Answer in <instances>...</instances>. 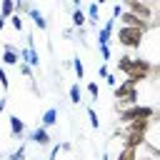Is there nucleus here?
Instances as JSON below:
<instances>
[{"label":"nucleus","mask_w":160,"mask_h":160,"mask_svg":"<svg viewBox=\"0 0 160 160\" xmlns=\"http://www.w3.org/2000/svg\"><path fill=\"white\" fill-rule=\"evenodd\" d=\"M152 118H158V110L152 108V105H130V108H125V110H120V125H128V122H132V120H152Z\"/></svg>","instance_id":"1"},{"label":"nucleus","mask_w":160,"mask_h":160,"mask_svg":"<svg viewBox=\"0 0 160 160\" xmlns=\"http://www.w3.org/2000/svg\"><path fill=\"white\" fill-rule=\"evenodd\" d=\"M142 38H145V30H140V28H125V25H120V30L115 35V40L122 48H128V50H138L140 42H142Z\"/></svg>","instance_id":"2"},{"label":"nucleus","mask_w":160,"mask_h":160,"mask_svg":"<svg viewBox=\"0 0 160 160\" xmlns=\"http://www.w3.org/2000/svg\"><path fill=\"white\" fill-rule=\"evenodd\" d=\"M122 5H125L122 10L138 15L140 20H145V22H155V10H152L150 2H142V0H122Z\"/></svg>","instance_id":"3"},{"label":"nucleus","mask_w":160,"mask_h":160,"mask_svg":"<svg viewBox=\"0 0 160 160\" xmlns=\"http://www.w3.org/2000/svg\"><path fill=\"white\" fill-rule=\"evenodd\" d=\"M120 25H125V28H140V30H150V28H155V22H145V20H140L138 15H132V12H128V10H122L120 12Z\"/></svg>","instance_id":"4"},{"label":"nucleus","mask_w":160,"mask_h":160,"mask_svg":"<svg viewBox=\"0 0 160 160\" xmlns=\"http://www.w3.org/2000/svg\"><path fill=\"white\" fill-rule=\"evenodd\" d=\"M28 142H35L38 148H48V145H50V132H48L42 125H38V128L28 135Z\"/></svg>","instance_id":"5"},{"label":"nucleus","mask_w":160,"mask_h":160,"mask_svg":"<svg viewBox=\"0 0 160 160\" xmlns=\"http://www.w3.org/2000/svg\"><path fill=\"white\" fill-rule=\"evenodd\" d=\"M112 32H115V20H112V18H108V20H105V25L98 30V45H110Z\"/></svg>","instance_id":"6"},{"label":"nucleus","mask_w":160,"mask_h":160,"mask_svg":"<svg viewBox=\"0 0 160 160\" xmlns=\"http://www.w3.org/2000/svg\"><path fill=\"white\" fill-rule=\"evenodd\" d=\"M0 60H2V65H18V62H20V55H18V48L8 42V45L2 48V58H0Z\"/></svg>","instance_id":"7"},{"label":"nucleus","mask_w":160,"mask_h":160,"mask_svg":"<svg viewBox=\"0 0 160 160\" xmlns=\"http://www.w3.org/2000/svg\"><path fill=\"white\" fill-rule=\"evenodd\" d=\"M40 125H42L45 130L55 128V125H58V108H48V110L40 115Z\"/></svg>","instance_id":"8"},{"label":"nucleus","mask_w":160,"mask_h":160,"mask_svg":"<svg viewBox=\"0 0 160 160\" xmlns=\"http://www.w3.org/2000/svg\"><path fill=\"white\" fill-rule=\"evenodd\" d=\"M8 122H10V135H12L15 140L25 135V122H22L18 115H8Z\"/></svg>","instance_id":"9"},{"label":"nucleus","mask_w":160,"mask_h":160,"mask_svg":"<svg viewBox=\"0 0 160 160\" xmlns=\"http://www.w3.org/2000/svg\"><path fill=\"white\" fill-rule=\"evenodd\" d=\"M28 15L32 18V22H35V28H38V30H48V20H45V15H42L38 8H32V5H30V8H28Z\"/></svg>","instance_id":"10"},{"label":"nucleus","mask_w":160,"mask_h":160,"mask_svg":"<svg viewBox=\"0 0 160 160\" xmlns=\"http://www.w3.org/2000/svg\"><path fill=\"white\" fill-rule=\"evenodd\" d=\"M70 20H72V28H75V30H80V28L88 25V18H85V10H82V8H75L72 15H70Z\"/></svg>","instance_id":"11"},{"label":"nucleus","mask_w":160,"mask_h":160,"mask_svg":"<svg viewBox=\"0 0 160 160\" xmlns=\"http://www.w3.org/2000/svg\"><path fill=\"white\" fill-rule=\"evenodd\" d=\"M138 155H140V148H128V145H122L120 152L115 155V160H138Z\"/></svg>","instance_id":"12"},{"label":"nucleus","mask_w":160,"mask_h":160,"mask_svg":"<svg viewBox=\"0 0 160 160\" xmlns=\"http://www.w3.org/2000/svg\"><path fill=\"white\" fill-rule=\"evenodd\" d=\"M85 18H88V22H90V25H98V20H100V8H98L95 2H90V5H88V10H85Z\"/></svg>","instance_id":"13"},{"label":"nucleus","mask_w":160,"mask_h":160,"mask_svg":"<svg viewBox=\"0 0 160 160\" xmlns=\"http://www.w3.org/2000/svg\"><path fill=\"white\" fill-rule=\"evenodd\" d=\"M68 95H70V102H72V105H80V100H82L80 82H72V85H70V90H68Z\"/></svg>","instance_id":"14"},{"label":"nucleus","mask_w":160,"mask_h":160,"mask_svg":"<svg viewBox=\"0 0 160 160\" xmlns=\"http://www.w3.org/2000/svg\"><path fill=\"white\" fill-rule=\"evenodd\" d=\"M130 62H132V55H130V52L120 55V58H118V70L128 75V72H130Z\"/></svg>","instance_id":"15"},{"label":"nucleus","mask_w":160,"mask_h":160,"mask_svg":"<svg viewBox=\"0 0 160 160\" xmlns=\"http://www.w3.org/2000/svg\"><path fill=\"white\" fill-rule=\"evenodd\" d=\"M12 12H15V2H12V0H2V2H0V18L8 20Z\"/></svg>","instance_id":"16"},{"label":"nucleus","mask_w":160,"mask_h":160,"mask_svg":"<svg viewBox=\"0 0 160 160\" xmlns=\"http://www.w3.org/2000/svg\"><path fill=\"white\" fill-rule=\"evenodd\" d=\"M8 20H10V25H12L18 32H22V30H25V22H22V15H20V12H12Z\"/></svg>","instance_id":"17"},{"label":"nucleus","mask_w":160,"mask_h":160,"mask_svg":"<svg viewBox=\"0 0 160 160\" xmlns=\"http://www.w3.org/2000/svg\"><path fill=\"white\" fill-rule=\"evenodd\" d=\"M72 68H75V75H78V80H85V65H82L80 55H75V58H72Z\"/></svg>","instance_id":"18"},{"label":"nucleus","mask_w":160,"mask_h":160,"mask_svg":"<svg viewBox=\"0 0 160 160\" xmlns=\"http://www.w3.org/2000/svg\"><path fill=\"white\" fill-rule=\"evenodd\" d=\"M8 160H28V145H25V142H22V145H20V148H18V150H12V152H10V158H8Z\"/></svg>","instance_id":"19"},{"label":"nucleus","mask_w":160,"mask_h":160,"mask_svg":"<svg viewBox=\"0 0 160 160\" xmlns=\"http://www.w3.org/2000/svg\"><path fill=\"white\" fill-rule=\"evenodd\" d=\"M85 90H88V95H90V100H100V85L92 80V82H88L85 85Z\"/></svg>","instance_id":"20"},{"label":"nucleus","mask_w":160,"mask_h":160,"mask_svg":"<svg viewBox=\"0 0 160 160\" xmlns=\"http://www.w3.org/2000/svg\"><path fill=\"white\" fill-rule=\"evenodd\" d=\"M88 120H90V128L92 130H100V118H98L95 108H88Z\"/></svg>","instance_id":"21"},{"label":"nucleus","mask_w":160,"mask_h":160,"mask_svg":"<svg viewBox=\"0 0 160 160\" xmlns=\"http://www.w3.org/2000/svg\"><path fill=\"white\" fill-rule=\"evenodd\" d=\"M98 50H100V60H102V62H108V60H110V55H112V52H110V45H98Z\"/></svg>","instance_id":"22"},{"label":"nucleus","mask_w":160,"mask_h":160,"mask_svg":"<svg viewBox=\"0 0 160 160\" xmlns=\"http://www.w3.org/2000/svg\"><path fill=\"white\" fill-rule=\"evenodd\" d=\"M0 88L8 92V88H10V80H8V75H5V68L0 65Z\"/></svg>","instance_id":"23"},{"label":"nucleus","mask_w":160,"mask_h":160,"mask_svg":"<svg viewBox=\"0 0 160 160\" xmlns=\"http://www.w3.org/2000/svg\"><path fill=\"white\" fill-rule=\"evenodd\" d=\"M120 12H122V5L118 2V5H112V15H110V18H112V20H118V18H120Z\"/></svg>","instance_id":"24"},{"label":"nucleus","mask_w":160,"mask_h":160,"mask_svg":"<svg viewBox=\"0 0 160 160\" xmlns=\"http://www.w3.org/2000/svg\"><path fill=\"white\" fill-rule=\"evenodd\" d=\"M105 82H108L110 88H115V85H118V78H115L112 72H108V75H105Z\"/></svg>","instance_id":"25"},{"label":"nucleus","mask_w":160,"mask_h":160,"mask_svg":"<svg viewBox=\"0 0 160 160\" xmlns=\"http://www.w3.org/2000/svg\"><path fill=\"white\" fill-rule=\"evenodd\" d=\"M105 75H108V65H105V62H100V68H98V78H102V80H105Z\"/></svg>","instance_id":"26"},{"label":"nucleus","mask_w":160,"mask_h":160,"mask_svg":"<svg viewBox=\"0 0 160 160\" xmlns=\"http://www.w3.org/2000/svg\"><path fill=\"white\" fill-rule=\"evenodd\" d=\"M58 152H60V145H52V148H50V158H48V160H55V158H58Z\"/></svg>","instance_id":"27"},{"label":"nucleus","mask_w":160,"mask_h":160,"mask_svg":"<svg viewBox=\"0 0 160 160\" xmlns=\"http://www.w3.org/2000/svg\"><path fill=\"white\" fill-rule=\"evenodd\" d=\"M5 105H8V98L2 95V98H0V115H2V110H5Z\"/></svg>","instance_id":"28"},{"label":"nucleus","mask_w":160,"mask_h":160,"mask_svg":"<svg viewBox=\"0 0 160 160\" xmlns=\"http://www.w3.org/2000/svg\"><path fill=\"white\" fill-rule=\"evenodd\" d=\"M138 160H158V158H155V155H150V152H148V155H138Z\"/></svg>","instance_id":"29"},{"label":"nucleus","mask_w":160,"mask_h":160,"mask_svg":"<svg viewBox=\"0 0 160 160\" xmlns=\"http://www.w3.org/2000/svg\"><path fill=\"white\" fill-rule=\"evenodd\" d=\"M92 2H95V5H98V8H102V5H105V2H108V0H92Z\"/></svg>","instance_id":"30"},{"label":"nucleus","mask_w":160,"mask_h":160,"mask_svg":"<svg viewBox=\"0 0 160 160\" xmlns=\"http://www.w3.org/2000/svg\"><path fill=\"white\" fill-rule=\"evenodd\" d=\"M2 30H5V20L0 18V32H2Z\"/></svg>","instance_id":"31"},{"label":"nucleus","mask_w":160,"mask_h":160,"mask_svg":"<svg viewBox=\"0 0 160 160\" xmlns=\"http://www.w3.org/2000/svg\"><path fill=\"white\" fill-rule=\"evenodd\" d=\"M70 2H72V5H75V8H80V0H70Z\"/></svg>","instance_id":"32"},{"label":"nucleus","mask_w":160,"mask_h":160,"mask_svg":"<svg viewBox=\"0 0 160 160\" xmlns=\"http://www.w3.org/2000/svg\"><path fill=\"white\" fill-rule=\"evenodd\" d=\"M142 2H150V5H152V0H142Z\"/></svg>","instance_id":"33"}]
</instances>
